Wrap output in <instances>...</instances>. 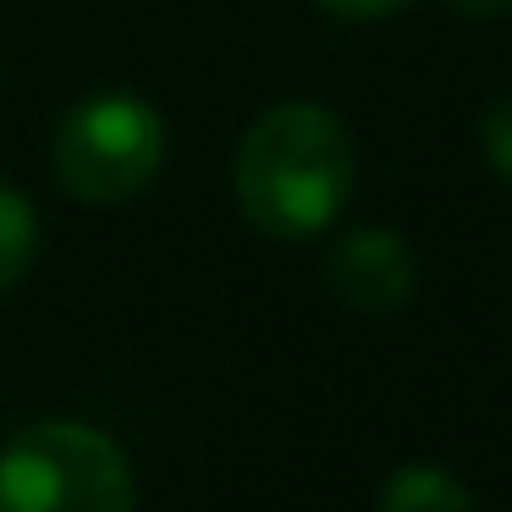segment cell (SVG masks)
<instances>
[{"label": "cell", "mask_w": 512, "mask_h": 512, "mask_svg": "<svg viewBox=\"0 0 512 512\" xmlns=\"http://www.w3.org/2000/svg\"><path fill=\"white\" fill-rule=\"evenodd\" d=\"M353 177V133L342 127V116H331L314 100H287L254 116L232 166L248 226L276 243L331 232L336 215L347 210Z\"/></svg>", "instance_id": "1"}, {"label": "cell", "mask_w": 512, "mask_h": 512, "mask_svg": "<svg viewBox=\"0 0 512 512\" xmlns=\"http://www.w3.org/2000/svg\"><path fill=\"white\" fill-rule=\"evenodd\" d=\"M0 512H138V485L105 430L45 419L0 452Z\"/></svg>", "instance_id": "2"}, {"label": "cell", "mask_w": 512, "mask_h": 512, "mask_svg": "<svg viewBox=\"0 0 512 512\" xmlns=\"http://www.w3.org/2000/svg\"><path fill=\"white\" fill-rule=\"evenodd\" d=\"M50 160L78 204H127L166 166V116L138 94H89L61 116Z\"/></svg>", "instance_id": "3"}, {"label": "cell", "mask_w": 512, "mask_h": 512, "mask_svg": "<svg viewBox=\"0 0 512 512\" xmlns=\"http://www.w3.org/2000/svg\"><path fill=\"white\" fill-rule=\"evenodd\" d=\"M325 281H331V292L347 309L380 320V314H397L413 298L419 265H413V248L397 232H386V226H353L325 254Z\"/></svg>", "instance_id": "4"}, {"label": "cell", "mask_w": 512, "mask_h": 512, "mask_svg": "<svg viewBox=\"0 0 512 512\" xmlns=\"http://www.w3.org/2000/svg\"><path fill=\"white\" fill-rule=\"evenodd\" d=\"M380 512H474L468 490L457 485L446 468L435 463H408L386 479L380 490Z\"/></svg>", "instance_id": "5"}, {"label": "cell", "mask_w": 512, "mask_h": 512, "mask_svg": "<svg viewBox=\"0 0 512 512\" xmlns=\"http://www.w3.org/2000/svg\"><path fill=\"white\" fill-rule=\"evenodd\" d=\"M39 259V210L28 204L23 188L0 182V298L34 270Z\"/></svg>", "instance_id": "6"}, {"label": "cell", "mask_w": 512, "mask_h": 512, "mask_svg": "<svg viewBox=\"0 0 512 512\" xmlns=\"http://www.w3.org/2000/svg\"><path fill=\"white\" fill-rule=\"evenodd\" d=\"M479 155H485V166L496 177L512 182V94L479 116Z\"/></svg>", "instance_id": "7"}, {"label": "cell", "mask_w": 512, "mask_h": 512, "mask_svg": "<svg viewBox=\"0 0 512 512\" xmlns=\"http://www.w3.org/2000/svg\"><path fill=\"white\" fill-rule=\"evenodd\" d=\"M325 17H342V23H380V17L402 12L408 0H314Z\"/></svg>", "instance_id": "8"}, {"label": "cell", "mask_w": 512, "mask_h": 512, "mask_svg": "<svg viewBox=\"0 0 512 512\" xmlns=\"http://www.w3.org/2000/svg\"><path fill=\"white\" fill-rule=\"evenodd\" d=\"M446 6L463 17H507L512 12V0H446Z\"/></svg>", "instance_id": "9"}]
</instances>
